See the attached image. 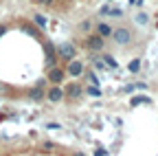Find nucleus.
<instances>
[{
	"instance_id": "4",
	"label": "nucleus",
	"mask_w": 158,
	"mask_h": 156,
	"mask_svg": "<svg viewBox=\"0 0 158 156\" xmlns=\"http://www.w3.org/2000/svg\"><path fill=\"white\" fill-rule=\"evenodd\" d=\"M70 42L81 48L84 53H103L108 48V40H103L101 35H97L94 31H88V33H79L75 37H70Z\"/></svg>"
},
{
	"instance_id": "5",
	"label": "nucleus",
	"mask_w": 158,
	"mask_h": 156,
	"mask_svg": "<svg viewBox=\"0 0 158 156\" xmlns=\"http://www.w3.org/2000/svg\"><path fill=\"white\" fill-rule=\"evenodd\" d=\"M62 88H64V101H66V103H73V101H77L79 97L84 95V88L79 86L77 82H75V84H68V86H62Z\"/></svg>"
},
{
	"instance_id": "2",
	"label": "nucleus",
	"mask_w": 158,
	"mask_h": 156,
	"mask_svg": "<svg viewBox=\"0 0 158 156\" xmlns=\"http://www.w3.org/2000/svg\"><path fill=\"white\" fill-rule=\"evenodd\" d=\"M101 0H29V5L35 7L37 11L57 15V18H75L81 15L88 9L97 7Z\"/></svg>"
},
{
	"instance_id": "6",
	"label": "nucleus",
	"mask_w": 158,
	"mask_h": 156,
	"mask_svg": "<svg viewBox=\"0 0 158 156\" xmlns=\"http://www.w3.org/2000/svg\"><path fill=\"white\" fill-rule=\"evenodd\" d=\"M46 101H48V103H59V101H64V88H62V86H53V88H48V92H46Z\"/></svg>"
},
{
	"instance_id": "8",
	"label": "nucleus",
	"mask_w": 158,
	"mask_h": 156,
	"mask_svg": "<svg viewBox=\"0 0 158 156\" xmlns=\"http://www.w3.org/2000/svg\"><path fill=\"white\" fill-rule=\"evenodd\" d=\"M154 2H158V0H154Z\"/></svg>"
},
{
	"instance_id": "7",
	"label": "nucleus",
	"mask_w": 158,
	"mask_h": 156,
	"mask_svg": "<svg viewBox=\"0 0 158 156\" xmlns=\"http://www.w3.org/2000/svg\"><path fill=\"white\" fill-rule=\"evenodd\" d=\"M5 2H7V0H0V7H2V5H5Z\"/></svg>"
},
{
	"instance_id": "3",
	"label": "nucleus",
	"mask_w": 158,
	"mask_h": 156,
	"mask_svg": "<svg viewBox=\"0 0 158 156\" xmlns=\"http://www.w3.org/2000/svg\"><path fill=\"white\" fill-rule=\"evenodd\" d=\"M110 42L116 44L118 48L130 51V48L136 46V42H138V31L134 29L132 22H118V24H114V29H112Z\"/></svg>"
},
{
	"instance_id": "1",
	"label": "nucleus",
	"mask_w": 158,
	"mask_h": 156,
	"mask_svg": "<svg viewBox=\"0 0 158 156\" xmlns=\"http://www.w3.org/2000/svg\"><path fill=\"white\" fill-rule=\"evenodd\" d=\"M64 79L66 62L42 13H11L0 20V99L44 103L48 88Z\"/></svg>"
}]
</instances>
